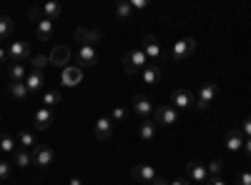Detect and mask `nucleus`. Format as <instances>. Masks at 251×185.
Returning <instances> with one entry per match:
<instances>
[{
	"instance_id": "nucleus-1",
	"label": "nucleus",
	"mask_w": 251,
	"mask_h": 185,
	"mask_svg": "<svg viewBox=\"0 0 251 185\" xmlns=\"http://www.w3.org/2000/svg\"><path fill=\"white\" fill-rule=\"evenodd\" d=\"M146 60H149V58H146V53L141 48L128 50V53L123 55V70H126V75H138L146 65H149Z\"/></svg>"
},
{
	"instance_id": "nucleus-2",
	"label": "nucleus",
	"mask_w": 251,
	"mask_h": 185,
	"mask_svg": "<svg viewBox=\"0 0 251 185\" xmlns=\"http://www.w3.org/2000/svg\"><path fill=\"white\" fill-rule=\"evenodd\" d=\"M216 93H219V85L214 83V80H206V83L199 88V93L194 95V98H196L194 105H196L199 110H206L208 105H211V100L216 98Z\"/></svg>"
},
{
	"instance_id": "nucleus-3",
	"label": "nucleus",
	"mask_w": 251,
	"mask_h": 185,
	"mask_svg": "<svg viewBox=\"0 0 251 185\" xmlns=\"http://www.w3.org/2000/svg\"><path fill=\"white\" fill-rule=\"evenodd\" d=\"M196 50V40L194 38H181V40H176V43H174V48H171V60H176V63H178V60H186L188 55H191Z\"/></svg>"
},
{
	"instance_id": "nucleus-4",
	"label": "nucleus",
	"mask_w": 251,
	"mask_h": 185,
	"mask_svg": "<svg viewBox=\"0 0 251 185\" xmlns=\"http://www.w3.org/2000/svg\"><path fill=\"white\" fill-rule=\"evenodd\" d=\"M131 110L138 115V118H143V120H149L151 115H153V103H151V98H146V95H133V100H131Z\"/></svg>"
},
{
	"instance_id": "nucleus-5",
	"label": "nucleus",
	"mask_w": 251,
	"mask_h": 185,
	"mask_svg": "<svg viewBox=\"0 0 251 185\" xmlns=\"http://www.w3.org/2000/svg\"><path fill=\"white\" fill-rule=\"evenodd\" d=\"M153 123H161V125H176L178 123V110L171 105V103H166V105L153 110Z\"/></svg>"
},
{
	"instance_id": "nucleus-6",
	"label": "nucleus",
	"mask_w": 251,
	"mask_h": 185,
	"mask_svg": "<svg viewBox=\"0 0 251 185\" xmlns=\"http://www.w3.org/2000/svg\"><path fill=\"white\" fill-rule=\"evenodd\" d=\"M53 158H55V153H53V148L48 145V143H38L35 150H33V165L48 168L50 163H53Z\"/></svg>"
},
{
	"instance_id": "nucleus-7",
	"label": "nucleus",
	"mask_w": 251,
	"mask_h": 185,
	"mask_svg": "<svg viewBox=\"0 0 251 185\" xmlns=\"http://www.w3.org/2000/svg\"><path fill=\"white\" fill-rule=\"evenodd\" d=\"M71 50L66 48V45H55L53 50H50V55H48V60H50V65H55V68H60V70H66L68 65H71Z\"/></svg>"
},
{
	"instance_id": "nucleus-8",
	"label": "nucleus",
	"mask_w": 251,
	"mask_h": 185,
	"mask_svg": "<svg viewBox=\"0 0 251 185\" xmlns=\"http://www.w3.org/2000/svg\"><path fill=\"white\" fill-rule=\"evenodd\" d=\"M8 55H10V63H23V60L30 58V45L25 43V40H15V43H10V48H8Z\"/></svg>"
},
{
	"instance_id": "nucleus-9",
	"label": "nucleus",
	"mask_w": 251,
	"mask_h": 185,
	"mask_svg": "<svg viewBox=\"0 0 251 185\" xmlns=\"http://www.w3.org/2000/svg\"><path fill=\"white\" fill-rule=\"evenodd\" d=\"M194 103H196V98L188 93V90H174L171 93V105L176 108V110H188V108H194Z\"/></svg>"
},
{
	"instance_id": "nucleus-10",
	"label": "nucleus",
	"mask_w": 251,
	"mask_h": 185,
	"mask_svg": "<svg viewBox=\"0 0 251 185\" xmlns=\"http://www.w3.org/2000/svg\"><path fill=\"white\" fill-rule=\"evenodd\" d=\"M244 133L241 130H226V135H224V145H226V150L228 153H239V150H244Z\"/></svg>"
},
{
	"instance_id": "nucleus-11",
	"label": "nucleus",
	"mask_w": 251,
	"mask_h": 185,
	"mask_svg": "<svg viewBox=\"0 0 251 185\" xmlns=\"http://www.w3.org/2000/svg\"><path fill=\"white\" fill-rule=\"evenodd\" d=\"M80 80H83V70L78 65H68L60 75V85L63 88H75V85H80Z\"/></svg>"
},
{
	"instance_id": "nucleus-12",
	"label": "nucleus",
	"mask_w": 251,
	"mask_h": 185,
	"mask_svg": "<svg viewBox=\"0 0 251 185\" xmlns=\"http://www.w3.org/2000/svg\"><path fill=\"white\" fill-rule=\"evenodd\" d=\"M96 60H98V50L93 45H80L78 50V68H93L96 65Z\"/></svg>"
},
{
	"instance_id": "nucleus-13",
	"label": "nucleus",
	"mask_w": 251,
	"mask_h": 185,
	"mask_svg": "<svg viewBox=\"0 0 251 185\" xmlns=\"http://www.w3.org/2000/svg\"><path fill=\"white\" fill-rule=\"evenodd\" d=\"M113 125H116V123L111 118H98L96 120V128H93L96 140H111L113 138Z\"/></svg>"
},
{
	"instance_id": "nucleus-14",
	"label": "nucleus",
	"mask_w": 251,
	"mask_h": 185,
	"mask_svg": "<svg viewBox=\"0 0 251 185\" xmlns=\"http://www.w3.org/2000/svg\"><path fill=\"white\" fill-rule=\"evenodd\" d=\"M143 53H146V58L149 60H161V55H163V50H161V45H158V40H156V35H146L143 38V48H141Z\"/></svg>"
},
{
	"instance_id": "nucleus-15",
	"label": "nucleus",
	"mask_w": 251,
	"mask_h": 185,
	"mask_svg": "<svg viewBox=\"0 0 251 185\" xmlns=\"http://www.w3.org/2000/svg\"><path fill=\"white\" fill-rule=\"evenodd\" d=\"M131 175H133V180H141V183H153V180L158 178L156 168H153V165H146V163H141V165H133Z\"/></svg>"
},
{
	"instance_id": "nucleus-16",
	"label": "nucleus",
	"mask_w": 251,
	"mask_h": 185,
	"mask_svg": "<svg viewBox=\"0 0 251 185\" xmlns=\"http://www.w3.org/2000/svg\"><path fill=\"white\" fill-rule=\"evenodd\" d=\"M141 75H143V83H149V85H156L158 80H163V68L158 65V63H149L143 70H141Z\"/></svg>"
},
{
	"instance_id": "nucleus-17",
	"label": "nucleus",
	"mask_w": 251,
	"mask_h": 185,
	"mask_svg": "<svg viewBox=\"0 0 251 185\" xmlns=\"http://www.w3.org/2000/svg\"><path fill=\"white\" fill-rule=\"evenodd\" d=\"M53 33H55V23L53 20H38L35 23V38L40 40V43H46V40H50L53 38Z\"/></svg>"
},
{
	"instance_id": "nucleus-18",
	"label": "nucleus",
	"mask_w": 251,
	"mask_h": 185,
	"mask_svg": "<svg viewBox=\"0 0 251 185\" xmlns=\"http://www.w3.org/2000/svg\"><path fill=\"white\" fill-rule=\"evenodd\" d=\"M33 125H35V130H48L53 125V110L50 108H40L33 115Z\"/></svg>"
},
{
	"instance_id": "nucleus-19",
	"label": "nucleus",
	"mask_w": 251,
	"mask_h": 185,
	"mask_svg": "<svg viewBox=\"0 0 251 185\" xmlns=\"http://www.w3.org/2000/svg\"><path fill=\"white\" fill-rule=\"evenodd\" d=\"M73 38L78 40L80 45H96L98 40H100V33L98 30H91V28H78L73 33Z\"/></svg>"
},
{
	"instance_id": "nucleus-20",
	"label": "nucleus",
	"mask_w": 251,
	"mask_h": 185,
	"mask_svg": "<svg viewBox=\"0 0 251 185\" xmlns=\"http://www.w3.org/2000/svg\"><path fill=\"white\" fill-rule=\"evenodd\" d=\"M186 170H188V175H191V180H196V183H206L208 180V170H206L203 163H199V160H188Z\"/></svg>"
},
{
	"instance_id": "nucleus-21",
	"label": "nucleus",
	"mask_w": 251,
	"mask_h": 185,
	"mask_svg": "<svg viewBox=\"0 0 251 185\" xmlns=\"http://www.w3.org/2000/svg\"><path fill=\"white\" fill-rule=\"evenodd\" d=\"M43 85H46V78H43V73L30 70V73H28V78H25V88H28V93H30V95H35V93L43 90Z\"/></svg>"
},
{
	"instance_id": "nucleus-22",
	"label": "nucleus",
	"mask_w": 251,
	"mask_h": 185,
	"mask_svg": "<svg viewBox=\"0 0 251 185\" xmlns=\"http://www.w3.org/2000/svg\"><path fill=\"white\" fill-rule=\"evenodd\" d=\"M25 78H28V73H25L23 63H8V80L10 83H25Z\"/></svg>"
},
{
	"instance_id": "nucleus-23",
	"label": "nucleus",
	"mask_w": 251,
	"mask_h": 185,
	"mask_svg": "<svg viewBox=\"0 0 251 185\" xmlns=\"http://www.w3.org/2000/svg\"><path fill=\"white\" fill-rule=\"evenodd\" d=\"M40 100H43V108H50V110H53V108H58L66 98H63L60 90H46L43 95H40Z\"/></svg>"
},
{
	"instance_id": "nucleus-24",
	"label": "nucleus",
	"mask_w": 251,
	"mask_h": 185,
	"mask_svg": "<svg viewBox=\"0 0 251 185\" xmlns=\"http://www.w3.org/2000/svg\"><path fill=\"white\" fill-rule=\"evenodd\" d=\"M131 15H133V8H131L128 0H118V3H116V18L123 20V23H128Z\"/></svg>"
},
{
	"instance_id": "nucleus-25",
	"label": "nucleus",
	"mask_w": 251,
	"mask_h": 185,
	"mask_svg": "<svg viewBox=\"0 0 251 185\" xmlns=\"http://www.w3.org/2000/svg\"><path fill=\"white\" fill-rule=\"evenodd\" d=\"M40 13H43L46 20H53V23H55V20L63 15V8L58 3H46V5H40Z\"/></svg>"
},
{
	"instance_id": "nucleus-26",
	"label": "nucleus",
	"mask_w": 251,
	"mask_h": 185,
	"mask_svg": "<svg viewBox=\"0 0 251 185\" xmlns=\"http://www.w3.org/2000/svg\"><path fill=\"white\" fill-rule=\"evenodd\" d=\"M13 163H15L18 168H28V165H33V155L25 148H20V150L13 153Z\"/></svg>"
},
{
	"instance_id": "nucleus-27",
	"label": "nucleus",
	"mask_w": 251,
	"mask_h": 185,
	"mask_svg": "<svg viewBox=\"0 0 251 185\" xmlns=\"http://www.w3.org/2000/svg\"><path fill=\"white\" fill-rule=\"evenodd\" d=\"M138 135L143 138V140H153L156 138V123L149 118V120H143L141 123V128H138Z\"/></svg>"
},
{
	"instance_id": "nucleus-28",
	"label": "nucleus",
	"mask_w": 251,
	"mask_h": 185,
	"mask_svg": "<svg viewBox=\"0 0 251 185\" xmlns=\"http://www.w3.org/2000/svg\"><path fill=\"white\" fill-rule=\"evenodd\" d=\"M8 93H10L13 100H25V98L30 95L28 88H25V83H10V85H8Z\"/></svg>"
},
{
	"instance_id": "nucleus-29",
	"label": "nucleus",
	"mask_w": 251,
	"mask_h": 185,
	"mask_svg": "<svg viewBox=\"0 0 251 185\" xmlns=\"http://www.w3.org/2000/svg\"><path fill=\"white\" fill-rule=\"evenodd\" d=\"M15 138L8 133H0V153H15Z\"/></svg>"
},
{
	"instance_id": "nucleus-30",
	"label": "nucleus",
	"mask_w": 251,
	"mask_h": 185,
	"mask_svg": "<svg viewBox=\"0 0 251 185\" xmlns=\"http://www.w3.org/2000/svg\"><path fill=\"white\" fill-rule=\"evenodd\" d=\"M18 143H20V145H23L25 150L38 145V143H35V135H33L30 130H20V135H18Z\"/></svg>"
},
{
	"instance_id": "nucleus-31",
	"label": "nucleus",
	"mask_w": 251,
	"mask_h": 185,
	"mask_svg": "<svg viewBox=\"0 0 251 185\" xmlns=\"http://www.w3.org/2000/svg\"><path fill=\"white\" fill-rule=\"evenodd\" d=\"M10 33H13V18L3 15V18H0V40H5Z\"/></svg>"
},
{
	"instance_id": "nucleus-32",
	"label": "nucleus",
	"mask_w": 251,
	"mask_h": 185,
	"mask_svg": "<svg viewBox=\"0 0 251 185\" xmlns=\"http://www.w3.org/2000/svg\"><path fill=\"white\" fill-rule=\"evenodd\" d=\"M206 170H208V178H214V175H221V170H224V160H211V163H208V165H206Z\"/></svg>"
},
{
	"instance_id": "nucleus-33",
	"label": "nucleus",
	"mask_w": 251,
	"mask_h": 185,
	"mask_svg": "<svg viewBox=\"0 0 251 185\" xmlns=\"http://www.w3.org/2000/svg\"><path fill=\"white\" fill-rule=\"evenodd\" d=\"M46 63H50V60H48L46 55H33V58H30V68H33V70H38V73L46 68Z\"/></svg>"
},
{
	"instance_id": "nucleus-34",
	"label": "nucleus",
	"mask_w": 251,
	"mask_h": 185,
	"mask_svg": "<svg viewBox=\"0 0 251 185\" xmlns=\"http://www.w3.org/2000/svg\"><path fill=\"white\" fill-rule=\"evenodd\" d=\"M13 173V165H10V160H0V180H8Z\"/></svg>"
},
{
	"instance_id": "nucleus-35",
	"label": "nucleus",
	"mask_w": 251,
	"mask_h": 185,
	"mask_svg": "<svg viewBox=\"0 0 251 185\" xmlns=\"http://www.w3.org/2000/svg\"><path fill=\"white\" fill-rule=\"evenodd\" d=\"M126 118H128V110H126V108H113V113H111V120L113 123H121Z\"/></svg>"
},
{
	"instance_id": "nucleus-36",
	"label": "nucleus",
	"mask_w": 251,
	"mask_h": 185,
	"mask_svg": "<svg viewBox=\"0 0 251 185\" xmlns=\"http://www.w3.org/2000/svg\"><path fill=\"white\" fill-rule=\"evenodd\" d=\"M128 3H131L133 10H146L149 8V0H128Z\"/></svg>"
},
{
	"instance_id": "nucleus-37",
	"label": "nucleus",
	"mask_w": 251,
	"mask_h": 185,
	"mask_svg": "<svg viewBox=\"0 0 251 185\" xmlns=\"http://www.w3.org/2000/svg\"><path fill=\"white\" fill-rule=\"evenodd\" d=\"M28 18L33 20V23H38V20H43V13H40V8H30L28 10Z\"/></svg>"
},
{
	"instance_id": "nucleus-38",
	"label": "nucleus",
	"mask_w": 251,
	"mask_h": 185,
	"mask_svg": "<svg viewBox=\"0 0 251 185\" xmlns=\"http://www.w3.org/2000/svg\"><path fill=\"white\" fill-rule=\"evenodd\" d=\"M236 183H239V185H251V170H244V173L239 175Z\"/></svg>"
},
{
	"instance_id": "nucleus-39",
	"label": "nucleus",
	"mask_w": 251,
	"mask_h": 185,
	"mask_svg": "<svg viewBox=\"0 0 251 185\" xmlns=\"http://www.w3.org/2000/svg\"><path fill=\"white\" fill-rule=\"evenodd\" d=\"M241 133H244V138H251V118H246L241 123Z\"/></svg>"
},
{
	"instance_id": "nucleus-40",
	"label": "nucleus",
	"mask_w": 251,
	"mask_h": 185,
	"mask_svg": "<svg viewBox=\"0 0 251 185\" xmlns=\"http://www.w3.org/2000/svg\"><path fill=\"white\" fill-rule=\"evenodd\" d=\"M206 185H226V180H224L221 175H214V178H208V180H206Z\"/></svg>"
},
{
	"instance_id": "nucleus-41",
	"label": "nucleus",
	"mask_w": 251,
	"mask_h": 185,
	"mask_svg": "<svg viewBox=\"0 0 251 185\" xmlns=\"http://www.w3.org/2000/svg\"><path fill=\"white\" fill-rule=\"evenodd\" d=\"M8 60H10V55H8V50H5L3 45H0V65H5V63H8Z\"/></svg>"
},
{
	"instance_id": "nucleus-42",
	"label": "nucleus",
	"mask_w": 251,
	"mask_h": 185,
	"mask_svg": "<svg viewBox=\"0 0 251 185\" xmlns=\"http://www.w3.org/2000/svg\"><path fill=\"white\" fill-rule=\"evenodd\" d=\"M244 150H246V155L251 158V138H246V140H244Z\"/></svg>"
},
{
	"instance_id": "nucleus-43",
	"label": "nucleus",
	"mask_w": 251,
	"mask_h": 185,
	"mask_svg": "<svg viewBox=\"0 0 251 185\" xmlns=\"http://www.w3.org/2000/svg\"><path fill=\"white\" fill-rule=\"evenodd\" d=\"M169 185H188V180H186V178H176V180L169 183Z\"/></svg>"
},
{
	"instance_id": "nucleus-44",
	"label": "nucleus",
	"mask_w": 251,
	"mask_h": 185,
	"mask_svg": "<svg viewBox=\"0 0 251 185\" xmlns=\"http://www.w3.org/2000/svg\"><path fill=\"white\" fill-rule=\"evenodd\" d=\"M151 185H169V183H166V178H156Z\"/></svg>"
},
{
	"instance_id": "nucleus-45",
	"label": "nucleus",
	"mask_w": 251,
	"mask_h": 185,
	"mask_svg": "<svg viewBox=\"0 0 251 185\" xmlns=\"http://www.w3.org/2000/svg\"><path fill=\"white\" fill-rule=\"evenodd\" d=\"M68 185H83V183H80L78 178H71V183H68Z\"/></svg>"
},
{
	"instance_id": "nucleus-46",
	"label": "nucleus",
	"mask_w": 251,
	"mask_h": 185,
	"mask_svg": "<svg viewBox=\"0 0 251 185\" xmlns=\"http://www.w3.org/2000/svg\"><path fill=\"white\" fill-rule=\"evenodd\" d=\"M0 120H3V115H0Z\"/></svg>"
}]
</instances>
